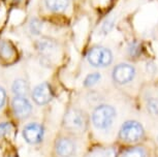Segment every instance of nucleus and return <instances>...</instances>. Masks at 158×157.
Listing matches in <instances>:
<instances>
[{"mask_svg":"<svg viewBox=\"0 0 158 157\" xmlns=\"http://www.w3.org/2000/svg\"><path fill=\"white\" fill-rule=\"evenodd\" d=\"M87 125L85 114L77 109H71L67 112L64 117L65 128L73 132L84 131Z\"/></svg>","mask_w":158,"mask_h":157,"instance_id":"4","label":"nucleus"},{"mask_svg":"<svg viewBox=\"0 0 158 157\" xmlns=\"http://www.w3.org/2000/svg\"><path fill=\"white\" fill-rule=\"evenodd\" d=\"M87 60L94 67H106L113 62V53L106 47L96 46L89 50Z\"/></svg>","mask_w":158,"mask_h":157,"instance_id":"3","label":"nucleus"},{"mask_svg":"<svg viewBox=\"0 0 158 157\" xmlns=\"http://www.w3.org/2000/svg\"><path fill=\"white\" fill-rule=\"evenodd\" d=\"M122 157H146V153L141 148H132L126 151Z\"/></svg>","mask_w":158,"mask_h":157,"instance_id":"18","label":"nucleus"},{"mask_svg":"<svg viewBox=\"0 0 158 157\" xmlns=\"http://www.w3.org/2000/svg\"><path fill=\"white\" fill-rule=\"evenodd\" d=\"M113 26H114V20H106V22L103 23L102 27H101V33L106 34L108 33V32H110L112 30Z\"/></svg>","mask_w":158,"mask_h":157,"instance_id":"20","label":"nucleus"},{"mask_svg":"<svg viewBox=\"0 0 158 157\" xmlns=\"http://www.w3.org/2000/svg\"><path fill=\"white\" fill-rule=\"evenodd\" d=\"M101 79V76L99 72H92V73H89V75L85 78V81H84V86L85 87H93L94 85H96L99 80Z\"/></svg>","mask_w":158,"mask_h":157,"instance_id":"15","label":"nucleus"},{"mask_svg":"<svg viewBox=\"0 0 158 157\" xmlns=\"http://www.w3.org/2000/svg\"><path fill=\"white\" fill-rule=\"evenodd\" d=\"M135 76V69L128 63L118 64L113 70V79L119 85H124L132 81Z\"/></svg>","mask_w":158,"mask_h":157,"instance_id":"7","label":"nucleus"},{"mask_svg":"<svg viewBox=\"0 0 158 157\" xmlns=\"http://www.w3.org/2000/svg\"><path fill=\"white\" fill-rule=\"evenodd\" d=\"M55 151L60 157H70L76 152V144L69 138H59L55 145Z\"/></svg>","mask_w":158,"mask_h":157,"instance_id":"9","label":"nucleus"},{"mask_svg":"<svg viewBox=\"0 0 158 157\" xmlns=\"http://www.w3.org/2000/svg\"><path fill=\"white\" fill-rule=\"evenodd\" d=\"M53 98V91L48 83H41L37 85L32 91V99L38 105H44Z\"/></svg>","mask_w":158,"mask_h":157,"instance_id":"8","label":"nucleus"},{"mask_svg":"<svg viewBox=\"0 0 158 157\" xmlns=\"http://www.w3.org/2000/svg\"><path fill=\"white\" fill-rule=\"evenodd\" d=\"M147 109L152 115H158V97H151L148 100Z\"/></svg>","mask_w":158,"mask_h":157,"instance_id":"17","label":"nucleus"},{"mask_svg":"<svg viewBox=\"0 0 158 157\" xmlns=\"http://www.w3.org/2000/svg\"><path fill=\"white\" fill-rule=\"evenodd\" d=\"M44 4L53 13H62L67 8L69 0H44Z\"/></svg>","mask_w":158,"mask_h":157,"instance_id":"12","label":"nucleus"},{"mask_svg":"<svg viewBox=\"0 0 158 157\" xmlns=\"http://www.w3.org/2000/svg\"><path fill=\"white\" fill-rule=\"evenodd\" d=\"M144 134V127L141 123L135 120H128L124 122L119 131V138L126 143H136L142 140Z\"/></svg>","mask_w":158,"mask_h":157,"instance_id":"2","label":"nucleus"},{"mask_svg":"<svg viewBox=\"0 0 158 157\" xmlns=\"http://www.w3.org/2000/svg\"><path fill=\"white\" fill-rule=\"evenodd\" d=\"M14 56V48L6 40L0 39V57L3 60H10Z\"/></svg>","mask_w":158,"mask_h":157,"instance_id":"13","label":"nucleus"},{"mask_svg":"<svg viewBox=\"0 0 158 157\" xmlns=\"http://www.w3.org/2000/svg\"><path fill=\"white\" fill-rule=\"evenodd\" d=\"M22 134L27 144L38 145L44 138V127L36 122L29 123L24 127Z\"/></svg>","mask_w":158,"mask_h":157,"instance_id":"5","label":"nucleus"},{"mask_svg":"<svg viewBox=\"0 0 158 157\" xmlns=\"http://www.w3.org/2000/svg\"><path fill=\"white\" fill-rule=\"evenodd\" d=\"M138 49H139V46H129V53H130V55H138Z\"/></svg>","mask_w":158,"mask_h":157,"instance_id":"22","label":"nucleus"},{"mask_svg":"<svg viewBox=\"0 0 158 157\" xmlns=\"http://www.w3.org/2000/svg\"><path fill=\"white\" fill-rule=\"evenodd\" d=\"M116 151L113 148H99L92 152L89 157H116Z\"/></svg>","mask_w":158,"mask_h":157,"instance_id":"14","label":"nucleus"},{"mask_svg":"<svg viewBox=\"0 0 158 157\" xmlns=\"http://www.w3.org/2000/svg\"><path fill=\"white\" fill-rule=\"evenodd\" d=\"M11 91L15 96H24L26 97L29 93V85L28 82L24 79H16L11 85Z\"/></svg>","mask_w":158,"mask_h":157,"instance_id":"11","label":"nucleus"},{"mask_svg":"<svg viewBox=\"0 0 158 157\" xmlns=\"http://www.w3.org/2000/svg\"><path fill=\"white\" fill-rule=\"evenodd\" d=\"M5 101H6V92H5L4 88L0 86V109L4 106Z\"/></svg>","mask_w":158,"mask_h":157,"instance_id":"21","label":"nucleus"},{"mask_svg":"<svg viewBox=\"0 0 158 157\" xmlns=\"http://www.w3.org/2000/svg\"><path fill=\"white\" fill-rule=\"evenodd\" d=\"M11 130H13V125L10 122H0V138L7 137L10 134Z\"/></svg>","mask_w":158,"mask_h":157,"instance_id":"19","label":"nucleus"},{"mask_svg":"<svg viewBox=\"0 0 158 157\" xmlns=\"http://www.w3.org/2000/svg\"><path fill=\"white\" fill-rule=\"evenodd\" d=\"M11 109L15 116L20 120L27 119L32 114L31 102L24 96H15L11 99Z\"/></svg>","mask_w":158,"mask_h":157,"instance_id":"6","label":"nucleus"},{"mask_svg":"<svg viewBox=\"0 0 158 157\" xmlns=\"http://www.w3.org/2000/svg\"><path fill=\"white\" fill-rule=\"evenodd\" d=\"M36 48L41 54L44 55H51L52 53H54L57 49V44L53 39L48 37H43L40 39L37 40L36 43Z\"/></svg>","mask_w":158,"mask_h":157,"instance_id":"10","label":"nucleus"},{"mask_svg":"<svg viewBox=\"0 0 158 157\" xmlns=\"http://www.w3.org/2000/svg\"><path fill=\"white\" fill-rule=\"evenodd\" d=\"M116 118V109L112 105H99L93 109L92 123L95 128L99 130H106L113 125Z\"/></svg>","mask_w":158,"mask_h":157,"instance_id":"1","label":"nucleus"},{"mask_svg":"<svg viewBox=\"0 0 158 157\" xmlns=\"http://www.w3.org/2000/svg\"><path fill=\"white\" fill-rule=\"evenodd\" d=\"M41 29H43V23L40 20L36 19V18H33V19L30 20V22H29V30H30L32 34L40 35Z\"/></svg>","mask_w":158,"mask_h":157,"instance_id":"16","label":"nucleus"},{"mask_svg":"<svg viewBox=\"0 0 158 157\" xmlns=\"http://www.w3.org/2000/svg\"><path fill=\"white\" fill-rule=\"evenodd\" d=\"M15 1H20V0H15Z\"/></svg>","mask_w":158,"mask_h":157,"instance_id":"23","label":"nucleus"}]
</instances>
